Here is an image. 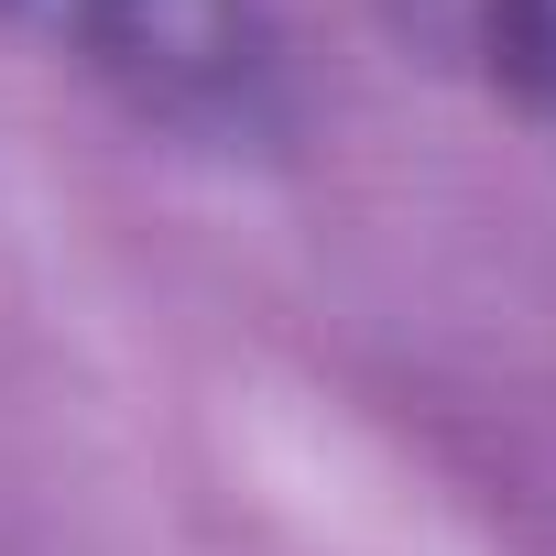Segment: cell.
I'll return each instance as SVG.
<instances>
[{"label":"cell","mask_w":556,"mask_h":556,"mask_svg":"<svg viewBox=\"0 0 556 556\" xmlns=\"http://www.w3.org/2000/svg\"><path fill=\"white\" fill-rule=\"evenodd\" d=\"M55 55H77L142 131L218 153V164H273L306 131L295 45L273 0H45L34 23Z\"/></svg>","instance_id":"cell-1"},{"label":"cell","mask_w":556,"mask_h":556,"mask_svg":"<svg viewBox=\"0 0 556 556\" xmlns=\"http://www.w3.org/2000/svg\"><path fill=\"white\" fill-rule=\"evenodd\" d=\"M0 23H45V0H0Z\"/></svg>","instance_id":"cell-2"}]
</instances>
